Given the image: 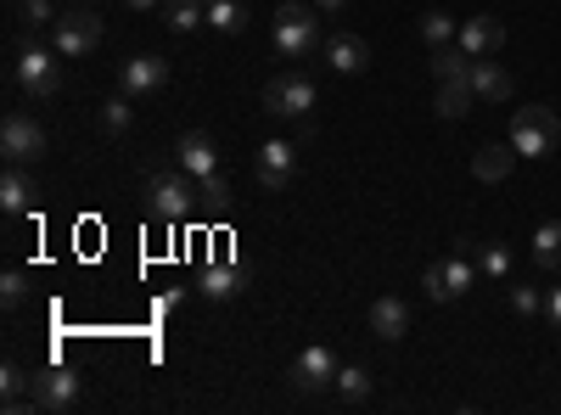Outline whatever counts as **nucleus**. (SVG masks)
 <instances>
[{
    "label": "nucleus",
    "mask_w": 561,
    "mask_h": 415,
    "mask_svg": "<svg viewBox=\"0 0 561 415\" xmlns=\"http://www.w3.org/2000/svg\"><path fill=\"white\" fill-rule=\"evenodd\" d=\"M147 203H152V219H163V224H185V219H192V208L203 203L197 174H185L180 163H174V169H158V174L147 180Z\"/></svg>",
    "instance_id": "nucleus-1"
},
{
    "label": "nucleus",
    "mask_w": 561,
    "mask_h": 415,
    "mask_svg": "<svg viewBox=\"0 0 561 415\" xmlns=\"http://www.w3.org/2000/svg\"><path fill=\"white\" fill-rule=\"evenodd\" d=\"M561 141V113L545 107V102H528L511 113V147H517L523 158H550Z\"/></svg>",
    "instance_id": "nucleus-2"
},
{
    "label": "nucleus",
    "mask_w": 561,
    "mask_h": 415,
    "mask_svg": "<svg viewBox=\"0 0 561 415\" xmlns=\"http://www.w3.org/2000/svg\"><path fill=\"white\" fill-rule=\"evenodd\" d=\"M314 45H320V18L304 7V0L275 7V51H280V57H287V62H304Z\"/></svg>",
    "instance_id": "nucleus-3"
},
{
    "label": "nucleus",
    "mask_w": 561,
    "mask_h": 415,
    "mask_svg": "<svg viewBox=\"0 0 561 415\" xmlns=\"http://www.w3.org/2000/svg\"><path fill=\"white\" fill-rule=\"evenodd\" d=\"M421 287H427V298H433V303H455V298L472 292V287H478V264L466 258V242H460V253L433 258L427 269H421Z\"/></svg>",
    "instance_id": "nucleus-4"
},
{
    "label": "nucleus",
    "mask_w": 561,
    "mask_h": 415,
    "mask_svg": "<svg viewBox=\"0 0 561 415\" xmlns=\"http://www.w3.org/2000/svg\"><path fill=\"white\" fill-rule=\"evenodd\" d=\"M79 371H68V365H45V371H34V388H28V410L39 415H62L79 404Z\"/></svg>",
    "instance_id": "nucleus-5"
},
{
    "label": "nucleus",
    "mask_w": 561,
    "mask_h": 415,
    "mask_svg": "<svg viewBox=\"0 0 561 415\" xmlns=\"http://www.w3.org/2000/svg\"><path fill=\"white\" fill-rule=\"evenodd\" d=\"M18 84L28 96H57L62 90V51H45V45H23L18 51Z\"/></svg>",
    "instance_id": "nucleus-6"
},
{
    "label": "nucleus",
    "mask_w": 561,
    "mask_h": 415,
    "mask_svg": "<svg viewBox=\"0 0 561 415\" xmlns=\"http://www.w3.org/2000/svg\"><path fill=\"white\" fill-rule=\"evenodd\" d=\"M309 107H314V84H309V73L287 68V73H275V79L264 84V113H270V118H304Z\"/></svg>",
    "instance_id": "nucleus-7"
},
{
    "label": "nucleus",
    "mask_w": 561,
    "mask_h": 415,
    "mask_svg": "<svg viewBox=\"0 0 561 415\" xmlns=\"http://www.w3.org/2000/svg\"><path fill=\"white\" fill-rule=\"evenodd\" d=\"M0 152H7V163H23V169H34L45 158V129L34 124V113H7V124H0Z\"/></svg>",
    "instance_id": "nucleus-8"
},
{
    "label": "nucleus",
    "mask_w": 561,
    "mask_h": 415,
    "mask_svg": "<svg viewBox=\"0 0 561 415\" xmlns=\"http://www.w3.org/2000/svg\"><path fill=\"white\" fill-rule=\"evenodd\" d=\"M337 371H343V365H337V354L332 348H325V343H309L298 359H293V388L298 393H320V388H337Z\"/></svg>",
    "instance_id": "nucleus-9"
},
{
    "label": "nucleus",
    "mask_w": 561,
    "mask_h": 415,
    "mask_svg": "<svg viewBox=\"0 0 561 415\" xmlns=\"http://www.w3.org/2000/svg\"><path fill=\"white\" fill-rule=\"evenodd\" d=\"M51 39H57V51H62V57H90V51L102 45V18L73 7L68 18H57V23H51Z\"/></svg>",
    "instance_id": "nucleus-10"
},
{
    "label": "nucleus",
    "mask_w": 561,
    "mask_h": 415,
    "mask_svg": "<svg viewBox=\"0 0 561 415\" xmlns=\"http://www.w3.org/2000/svg\"><path fill=\"white\" fill-rule=\"evenodd\" d=\"M253 169H259V186L264 192H287L293 180H298V147L293 141H264Z\"/></svg>",
    "instance_id": "nucleus-11"
},
{
    "label": "nucleus",
    "mask_w": 561,
    "mask_h": 415,
    "mask_svg": "<svg viewBox=\"0 0 561 415\" xmlns=\"http://www.w3.org/2000/svg\"><path fill=\"white\" fill-rule=\"evenodd\" d=\"M118 84H124V96L140 102V96H158V90L169 84V62L163 57H129L118 68Z\"/></svg>",
    "instance_id": "nucleus-12"
},
{
    "label": "nucleus",
    "mask_w": 561,
    "mask_h": 415,
    "mask_svg": "<svg viewBox=\"0 0 561 415\" xmlns=\"http://www.w3.org/2000/svg\"><path fill=\"white\" fill-rule=\"evenodd\" d=\"M174 163L185 169V174H219V147H214V135H203V129H185L180 141H174Z\"/></svg>",
    "instance_id": "nucleus-13"
},
{
    "label": "nucleus",
    "mask_w": 561,
    "mask_h": 415,
    "mask_svg": "<svg viewBox=\"0 0 561 415\" xmlns=\"http://www.w3.org/2000/svg\"><path fill=\"white\" fill-rule=\"evenodd\" d=\"M34 174L23 163H7V174H0V208H7V219H23L34 208Z\"/></svg>",
    "instance_id": "nucleus-14"
},
{
    "label": "nucleus",
    "mask_w": 561,
    "mask_h": 415,
    "mask_svg": "<svg viewBox=\"0 0 561 415\" xmlns=\"http://www.w3.org/2000/svg\"><path fill=\"white\" fill-rule=\"evenodd\" d=\"M455 39H460L472 57H494L500 45H505V23H500V18H489V12H483V18H466Z\"/></svg>",
    "instance_id": "nucleus-15"
},
{
    "label": "nucleus",
    "mask_w": 561,
    "mask_h": 415,
    "mask_svg": "<svg viewBox=\"0 0 561 415\" xmlns=\"http://www.w3.org/2000/svg\"><path fill=\"white\" fill-rule=\"evenodd\" d=\"M404 332H410V309H404V298H377V303H370V337L399 343Z\"/></svg>",
    "instance_id": "nucleus-16"
},
{
    "label": "nucleus",
    "mask_w": 561,
    "mask_h": 415,
    "mask_svg": "<svg viewBox=\"0 0 561 415\" xmlns=\"http://www.w3.org/2000/svg\"><path fill=\"white\" fill-rule=\"evenodd\" d=\"M325 62H332L337 73H365L370 68V45L359 34H332L325 39Z\"/></svg>",
    "instance_id": "nucleus-17"
},
{
    "label": "nucleus",
    "mask_w": 561,
    "mask_h": 415,
    "mask_svg": "<svg viewBox=\"0 0 561 415\" xmlns=\"http://www.w3.org/2000/svg\"><path fill=\"white\" fill-rule=\"evenodd\" d=\"M472 51H466V45L455 39V45H438V51H433V79L438 84H472Z\"/></svg>",
    "instance_id": "nucleus-18"
},
{
    "label": "nucleus",
    "mask_w": 561,
    "mask_h": 415,
    "mask_svg": "<svg viewBox=\"0 0 561 415\" xmlns=\"http://www.w3.org/2000/svg\"><path fill=\"white\" fill-rule=\"evenodd\" d=\"M472 90H478V102H511V73L489 57L472 62Z\"/></svg>",
    "instance_id": "nucleus-19"
},
{
    "label": "nucleus",
    "mask_w": 561,
    "mask_h": 415,
    "mask_svg": "<svg viewBox=\"0 0 561 415\" xmlns=\"http://www.w3.org/2000/svg\"><path fill=\"white\" fill-rule=\"evenodd\" d=\"M517 158H523V152L511 147V141H505V147H483V152H472V174H478V180H489V186H494V180H511V169H517Z\"/></svg>",
    "instance_id": "nucleus-20"
},
{
    "label": "nucleus",
    "mask_w": 561,
    "mask_h": 415,
    "mask_svg": "<svg viewBox=\"0 0 561 415\" xmlns=\"http://www.w3.org/2000/svg\"><path fill=\"white\" fill-rule=\"evenodd\" d=\"M534 264L539 269H561V219H545L539 230H534Z\"/></svg>",
    "instance_id": "nucleus-21"
},
{
    "label": "nucleus",
    "mask_w": 561,
    "mask_h": 415,
    "mask_svg": "<svg viewBox=\"0 0 561 415\" xmlns=\"http://www.w3.org/2000/svg\"><path fill=\"white\" fill-rule=\"evenodd\" d=\"M472 102H478V90L472 84H438V118H449V124H460L466 113H472Z\"/></svg>",
    "instance_id": "nucleus-22"
},
{
    "label": "nucleus",
    "mask_w": 561,
    "mask_h": 415,
    "mask_svg": "<svg viewBox=\"0 0 561 415\" xmlns=\"http://www.w3.org/2000/svg\"><path fill=\"white\" fill-rule=\"evenodd\" d=\"M197 287H203V298H214V303H225V298H237V292H242V275H237V269H230V264H208Z\"/></svg>",
    "instance_id": "nucleus-23"
},
{
    "label": "nucleus",
    "mask_w": 561,
    "mask_h": 415,
    "mask_svg": "<svg viewBox=\"0 0 561 415\" xmlns=\"http://www.w3.org/2000/svg\"><path fill=\"white\" fill-rule=\"evenodd\" d=\"M163 18H169L174 34H192V28L208 23V7H203V0H163Z\"/></svg>",
    "instance_id": "nucleus-24"
},
{
    "label": "nucleus",
    "mask_w": 561,
    "mask_h": 415,
    "mask_svg": "<svg viewBox=\"0 0 561 415\" xmlns=\"http://www.w3.org/2000/svg\"><path fill=\"white\" fill-rule=\"evenodd\" d=\"M248 7H242V0H214V7H208V28L214 34H242L248 28Z\"/></svg>",
    "instance_id": "nucleus-25"
},
{
    "label": "nucleus",
    "mask_w": 561,
    "mask_h": 415,
    "mask_svg": "<svg viewBox=\"0 0 561 415\" xmlns=\"http://www.w3.org/2000/svg\"><path fill=\"white\" fill-rule=\"evenodd\" d=\"M370 388H377V382H370L365 365H343V371H337V393H343V404H365Z\"/></svg>",
    "instance_id": "nucleus-26"
},
{
    "label": "nucleus",
    "mask_w": 561,
    "mask_h": 415,
    "mask_svg": "<svg viewBox=\"0 0 561 415\" xmlns=\"http://www.w3.org/2000/svg\"><path fill=\"white\" fill-rule=\"evenodd\" d=\"M455 18L449 12H427V18H421V39H427L433 45V51H438V45H455Z\"/></svg>",
    "instance_id": "nucleus-27"
},
{
    "label": "nucleus",
    "mask_w": 561,
    "mask_h": 415,
    "mask_svg": "<svg viewBox=\"0 0 561 415\" xmlns=\"http://www.w3.org/2000/svg\"><path fill=\"white\" fill-rule=\"evenodd\" d=\"M18 23L39 34V28H51V23H57V12L45 7V0H23V7H18Z\"/></svg>",
    "instance_id": "nucleus-28"
},
{
    "label": "nucleus",
    "mask_w": 561,
    "mask_h": 415,
    "mask_svg": "<svg viewBox=\"0 0 561 415\" xmlns=\"http://www.w3.org/2000/svg\"><path fill=\"white\" fill-rule=\"evenodd\" d=\"M478 269H483V275H494V281H505V275H511V253H505L500 242H483V258H478Z\"/></svg>",
    "instance_id": "nucleus-29"
},
{
    "label": "nucleus",
    "mask_w": 561,
    "mask_h": 415,
    "mask_svg": "<svg viewBox=\"0 0 561 415\" xmlns=\"http://www.w3.org/2000/svg\"><path fill=\"white\" fill-rule=\"evenodd\" d=\"M124 102H129V96H118V102H107V107H102V129H107V135H124V129L135 124V113H129Z\"/></svg>",
    "instance_id": "nucleus-30"
},
{
    "label": "nucleus",
    "mask_w": 561,
    "mask_h": 415,
    "mask_svg": "<svg viewBox=\"0 0 561 415\" xmlns=\"http://www.w3.org/2000/svg\"><path fill=\"white\" fill-rule=\"evenodd\" d=\"M0 298H7V309H18L28 298V275L23 269H7V275H0Z\"/></svg>",
    "instance_id": "nucleus-31"
},
{
    "label": "nucleus",
    "mask_w": 561,
    "mask_h": 415,
    "mask_svg": "<svg viewBox=\"0 0 561 415\" xmlns=\"http://www.w3.org/2000/svg\"><path fill=\"white\" fill-rule=\"evenodd\" d=\"M197 192H203V203H214V208H225V203H230L225 174H203V180H197Z\"/></svg>",
    "instance_id": "nucleus-32"
},
{
    "label": "nucleus",
    "mask_w": 561,
    "mask_h": 415,
    "mask_svg": "<svg viewBox=\"0 0 561 415\" xmlns=\"http://www.w3.org/2000/svg\"><path fill=\"white\" fill-rule=\"evenodd\" d=\"M511 309H517V314H539L545 303H539V292H534V287H511Z\"/></svg>",
    "instance_id": "nucleus-33"
},
{
    "label": "nucleus",
    "mask_w": 561,
    "mask_h": 415,
    "mask_svg": "<svg viewBox=\"0 0 561 415\" xmlns=\"http://www.w3.org/2000/svg\"><path fill=\"white\" fill-rule=\"evenodd\" d=\"M545 320H550V332H561V287H550V298H545Z\"/></svg>",
    "instance_id": "nucleus-34"
},
{
    "label": "nucleus",
    "mask_w": 561,
    "mask_h": 415,
    "mask_svg": "<svg viewBox=\"0 0 561 415\" xmlns=\"http://www.w3.org/2000/svg\"><path fill=\"white\" fill-rule=\"evenodd\" d=\"M124 7H129V12H158L163 0H124Z\"/></svg>",
    "instance_id": "nucleus-35"
},
{
    "label": "nucleus",
    "mask_w": 561,
    "mask_h": 415,
    "mask_svg": "<svg viewBox=\"0 0 561 415\" xmlns=\"http://www.w3.org/2000/svg\"><path fill=\"white\" fill-rule=\"evenodd\" d=\"M309 7H320V12H343L348 0H309Z\"/></svg>",
    "instance_id": "nucleus-36"
},
{
    "label": "nucleus",
    "mask_w": 561,
    "mask_h": 415,
    "mask_svg": "<svg viewBox=\"0 0 561 415\" xmlns=\"http://www.w3.org/2000/svg\"><path fill=\"white\" fill-rule=\"evenodd\" d=\"M203 7H214V0H203Z\"/></svg>",
    "instance_id": "nucleus-37"
},
{
    "label": "nucleus",
    "mask_w": 561,
    "mask_h": 415,
    "mask_svg": "<svg viewBox=\"0 0 561 415\" xmlns=\"http://www.w3.org/2000/svg\"><path fill=\"white\" fill-rule=\"evenodd\" d=\"M73 7H79V0H73Z\"/></svg>",
    "instance_id": "nucleus-38"
}]
</instances>
